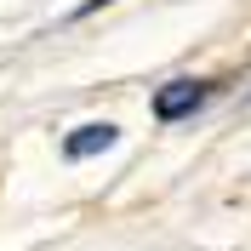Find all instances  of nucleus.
Segmentation results:
<instances>
[{"label":"nucleus","mask_w":251,"mask_h":251,"mask_svg":"<svg viewBox=\"0 0 251 251\" xmlns=\"http://www.w3.org/2000/svg\"><path fill=\"white\" fill-rule=\"evenodd\" d=\"M103 6H109V0H86V6H80V12H103Z\"/></svg>","instance_id":"7ed1b4c3"},{"label":"nucleus","mask_w":251,"mask_h":251,"mask_svg":"<svg viewBox=\"0 0 251 251\" xmlns=\"http://www.w3.org/2000/svg\"><path fill=\"white\" fill-rule=\"evenodd\" d=\"M114 143V126H80V131H69V143H63V154L80 160V154H97V149H109Z\"/></svg>","instance_id":"f03ea898"},{"label":"nucleus","mask_w":251,"mask_h":251,"mask_svg":"<svg viewBox=\"0 0 251 251\" xmlns=\"http://www.w3.org/2000/svg\"><path fill=\"white\" fill-rule=\"evenodd\" d=\"M205 97H211V80H172V86L154 92V114L160 120H188Z\"/></svg>","instance_id":"f257e3e1"}]
</instances>
